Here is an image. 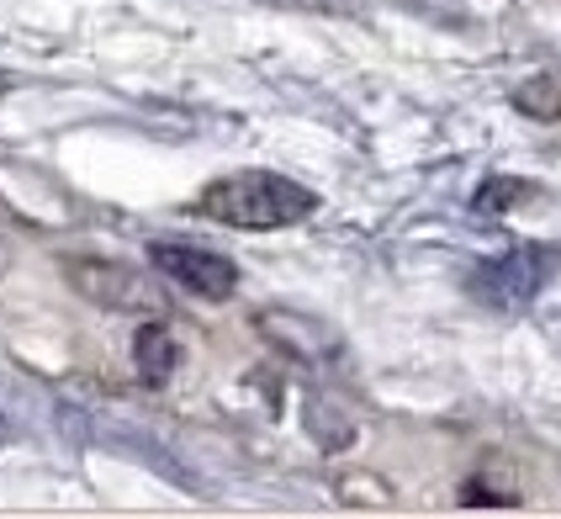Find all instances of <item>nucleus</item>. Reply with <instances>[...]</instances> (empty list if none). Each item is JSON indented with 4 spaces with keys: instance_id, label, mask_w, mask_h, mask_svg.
Here are the masks:
<instances>
[{
    "instance_id": "f257e3e1",
    "label": "nucleus",
    "mask_w": 561,
    "mask_h": 519,
    "mask_svg": "<svg viewBox=\"0 0 561 519\" xmlns=\"http://www.w3.org/2000/svg\"><path fill=\"white\" fill-rule=\"evenodd\" d=\"M196 213L228 223V228H244V234H276V228L308 223L318 213V196L276 170H239V176H222L207 185L196 196Z\"/></svg>"
},
{
    "instance_id": "f03ea898",
    "label": "nucleus",
    "mask_w": 561,
    "mask_h": 519,
    "mask_svg": "<svg viewBox=\"0 0 561 519\" xmlns=\"http://www.w3.org/2000/svg\"><path fill=\"white\" fill-rule=\"evenodd\" d=\"M557 271H561V249L514 245V249H503V255L482 260V266L471 271V292H477L488 307H525L551 286Z\"/></svg>"
},
{
    "instance_id": "7ed1b4c3",
    "label": "nucleus",
    "mask_w": 561,
    "mask_h": 519,
    "mask_svg": "<svg viewBox=\"0 0 561 519\" xmlns=\"http://www.w3.org/2000/svg\"><path fill=\"white\" fill-rule=\"evenodd\" d=\"M149 260H154L175 286H186L196 297L222 303V297L239 292V266H233L228 255H218V249L186 245V239H154V245H149Z\"/></svg>"
},
{
    "instance_id": "20e7f679",
    "label": "nucleus",
    "mask_w": 561,
    "mask_h": 519,
    "mask_svg": "<svg viewBox=\"0 0 561 519\" xmlns=\"http://www.w3.org/2000/svg\"><path fill=\"white\" fill-rule=\"evenodd\" d=\"M133 366H138V376H144L149 387H164V382L175 376V366H181L175 335H170L164 324H144L138 339H133Z\"/></svg>"
},
{
    "instance_id": "39448f33",
    "label": "nucleus",
    "mask_w": 561,
    "mask_h": 519,
    "mask_svg": "<svg viewBox=\"0 0 561 519\" xmlns=\"http://www.w3.org/2000/svg\"><path fill=\"white\" fill-rule=\"evenodd\" d=\"M75 281H80L101 307H127V297H138L144 307H154V297H149L123 266H91V271H75Z\"/></svg>"
}]
</instances>
